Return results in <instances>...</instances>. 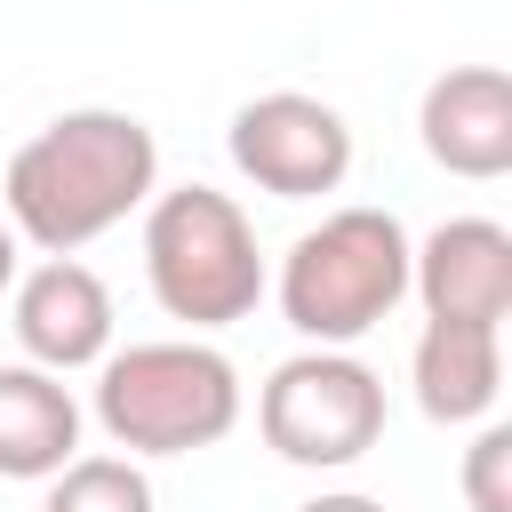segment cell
<instances>
[{
    "label": "cell",
    "mask_w": 512,
    "mask_h": 512,
    "mask_svg": "<svg viewBox=\"0 0 512 512\" xmlns=\"http://www.w3.org/2000/svg\"><path fill=\"white\" fill-rule=\"evenodd\" d=\"M408 296L424 320H464V328H504L512 312V232L496 216H448L408 248Z\"/></svg>",
    "instance_id": "52a82bcc"
},
{
    "label": "cell",
    "mask_w": 512,
    "mask_h": 512,
    "mask_svg": "<svg viewBox=\"0 0 512 512\" xmlns=\"http://www.w3.org/2000/svg\"><path fill=\"white\" fill-rule=\"evenodd\" d=\"M416 136H424L432 168H448L464 184L512 176V72L504 64H448L416 104Z\"/></svg>",
    "instance_id": "9c48e42d"
},
{
    "label": "cell",
    "mask_w": 512,
    "mask_h": 512,
    "mask_svg": "<svg viewBox=\"0 0 512 512\" xmlns=\"http://www.w3.org/2000/svg\"><path fill=\"white\" fill-rule=\"evenodd\" d=\"M296 512H384V504L360 496V488H328V496H312V504H296Z\"/></svg>",
    "instance_id": "5bb4252c"
},
{
    "label": "cell",
    "mask_w": 512,
    "mask_h": 512,
    "mask_svg": "<svg viewBox=\"0 0 512 512\" xmlns=\"http://www.w3.org/2000/svg\"><path fill=\"white\" fill-rule=\"evenodd\" d=\"M256 432L280 464L344 472L384 440V376L352 352H296L256 392Z\"/></svg>",
    "instance_id": "5b68a950"
},
{
    "label": "cell",
    "mask_w": 512,
    "mask_h": 512,
    "mask_svg": "<svg viewBox=\"0 0 512 512\" xmlns=\"http://www.w3.org/2000/svg\"><path fill=\"white\" fill-rule=\"evenodd\" d=\"M96 424L128 456H192L240 424V368L200 336H152L96 360Z\"/></svg>",
    "instance_id": "277c9868"
},
{
    "label": "cell",
    "mask_w": 512,
    "mask_h": 512,
    "mask_svg": "<svg viewBox=\"0 0 512 512\" xmlns=\"http://www.w3.org/2000/svg\"><path fill=\"white\" fill-rule=\"evenodd\" d=\"M416 408L432 424H480L504 392V328H464V320H424L408 352Z\"/></svg>",
    "instance_id": "30bf717a"
},
{
    "label": "cell",
    "mask_w": 512,
    "mask_h": 512,
    "mask_svg": "<svg viewBox=\"0 0 512 512\" xmlns=\"http://www.w3.org/2000/svg\"><path fill=\"white\" fill-rule=\"evenodd\" d=\"M40 512H152V480L136 456H72Z\"/></svg>",
    "instance_id": "7c38bea8"
},
{
    "label": "cell",
    "mask_w": 512,
    "mask_h": 512,
    "mask_svg": "<svg viewBox=\"0 0 512 512\" xmlns=\"http://www.w3.org/2000/svg\"><path fill=\"white\" fill-rule=\"evenodd\" d=\"M408 248L416 240H408V224L392 208H336V216H320L280 256V280H272L280 320L304 344H320V352L360 344L368 328H384L400 312V296H408Z\"/></svg>",
    "instance_id": "7a4b0ae2"
},
{
    "label": "cell",
    "mask_w": 512,
    "mask_h": 512,
    "mask_svg": "<svg viewBox=\"0 0 512 512\" xmlns=\"http://www.w3.org/2000/svg\"><path fill=\"white\" fill-rule=\"evenodd\" d=\"M144 280L152 304L184 328H232L272 288L248 208L216 184H176L144 200Z\"/></svg>",
    "instance_id": "3957f363"
},
{
    "label": "cell",
    "mask_w": 512,
    "mask_h": 512,
    "mask_svg": "<svg viewBox=\"0 0 512 512\" xmlns=\"http://www.w3.org/2000/svg\"><path fill=\"white\" fill-rule=\"evenodd\" d=\"M8 328H16V352L48 376H72V368H96L112 352V288L80 264V256H48L16 280L8 296Z\"/></svg>",
    "instance_id": "ba28073f"
},
{
    "label": "cell",
    "mask_w": 512,
    "mask_h": 512,
    "mask_svg": "<svg viewBox=\"0 0 512 512\" xmlns=\"http://www.w3.org/2000/svg\"><path fill=\"white\" fill-rule=\"evenodd\" d=\"M152 192H160V136L112 104L56 112L40 136L16 144V160L0 176L8 232L48 256H80L112 224H128Z\"/></svg>",
    "instance_id": "6da1fadb"
},
{
    "label": "cell",
    "mask_w": 512,
    "mask_h": 512,
    "mask_svg": "<svg viewBox=\"0 0 512 512\" xmlns=\"http://www.w3.org/2000/svg\"><path fill=\"white\" fill-rule=\"evenodd\" d=\"M80 456V400L32 360H0V480H56Z\"/></svg>",
    "instance_id": "8fae6325"
},
{
    "label": "cell",
    "mask_w": 512,
    "mask_h": 512,
    "mask_svg": "<svg viewBox=\"0 0 512 512\" xmlns=\"http://www.w3.org/2000/svg\"><path fill=\"white\" fill-rule=\"evenodd\" d=\"M464 504L472 512H512V424H480L464 448Z\"/></svg>",
    "instance_id": "4fadbf2b"
},
{
    "label": "cell",
    "mask_w": 512,
    "mask_h": 512,
    "mask_svg": "<svg viewBox=\"0 0 512 512\" xmlns=\"http://www.w3.org/2000/svg\"><path fill=\"white\" fill-rule=\"evenodd\" d=\"M16 288V232H8V216H0V296Z\"/></svg>",
    "instance_id": "9a60e30c"
},
{
    "label": "cell",
    "mask_w": 512,
    "mask_h": 512,
    "mask_svg": "<svg viewBox=\"0 0 512 512\" xmlns=\"http://www.w3.org/2000/svg\"><path fill=\"white\" fill-rule=\"evenodd\" d=\"M224 152L232 168L272 192V200H320L352 176V120L328 104V96H304V88H264L232 112L224 128Z\"/></svg>",
    "instance_id": "8992f818"
}]
</instances>
